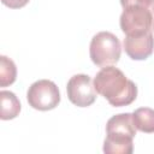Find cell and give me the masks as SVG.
Segmentation results:
<instances>
[{"label":"cell","instance_id":"6da1fadb","mask_svg":"<svg viewBox=\"0 0 154 154\" xmlns=\"http://www.w3.org/2000/svg\"><path fill=\"white\" fill-rule=\"evenodd\" d=\"M96 93L114 107L128 106L137 97V85L122 70L112 65L102 67L94 78Z\"/></svg>","mask_w":154,"mask_h":154},{"label":"cell","instance_id":"7a4b0ae2","mask_svg":"<svg viewBox=\"0 0 154 154\" xmlns=\"http://www.w3.org/2000/svg\"><path fill=\"white\" fill-rule=\"evenodd\" d=\"M135 135L132 113L116 114L106 123V138L102 149L106 154H131Z\"/></svg>","mask_w":154,"mask_h":154},{"label":"cell","instance_id":"3957f363","mask_svg":"<svg viewBox=\"0 0 154 154\" xmlns=\"http://www.w3.org/2000/svg\"><path fill=\"white\" fill-rule=\"evenodd\" d=\"M119 24L125 35L154 31V0L123 7Z\"/></svg>","mask_w":154,"mask_h":154},{"label":"cell","instance_id":"277c9868","mask_svg":"<svg viewBox=\"0 0 154 154\" xmlns=\"http://www.w3.org/2000/svg\"><path fill=\"white\" fill-rule=\"evenodd\" d=\"M120 53V41L114 34L109 31H100L93 36L89 46V55L96 66L105 67L117 64Z\"/></svg>","mask_w":154,"mask_h":154},{"label":"cell","instance_id":"5b68a950","mask_svg":"<svg viewBox=\"0 0 154 154\" xmlns=\"http://www.w3.org/2000/svg\"><path fill=\"white\" fill-rule=\"evenodd\" d=\"M29 105L38 111H51L60 102V93L57 84L49 79L34 82L26 93Z\"/></svg>","mask_w":154,"mask_h":154},{"label":"cell","instance_id":"8992f818","mask_svg":"<svg viewBox=\"0 0 154 154\" xmlns=\"http://www.w3.org/2000/svg\"><path fill=\"white\" fill-rule=\"evenodd\" d=\"M66 93L69 100L78 107H88L96 100V90L91 78L84 73L73 75L67 84Z\"/></svg>","mask_w":154,"mask_h":154},{"label":"cell","instance_id":"52a82bcc","mask_svg":"<svg viewBox=\"0 0 154 154\" xmlns=\"http://www.w3.org/2000/svg\"><path fill=\"white\" fill-rule=\"evenodd\" d=\"M123 46L125 53L132 60H146L152 55L154 51L153 31L125 35Z\"/></svg>","mask_w":154,"mask_h":154},{"label":"cell","instance_id":"ba28073f","mask_svg":"<svg viewBox=\"0 0 154 154\" xmlns=\"http://www.w3.org/2000/svg\"><path fill=\"white\" fill-rule=\"evenodd\" d=\"M20 112V102L14 93L10 90L0 91V118L2 120L14 119Z\"/></svg>","mask_w":154,"mask_h":154},{"label":"cell","instance_id":"9c48e42d","mask_svg":"<svg viewBox=\"0 0 154 154\" xmlns=\"http://www.w3.org/2000/svg\"><path fill=\"white\" fill-rule=\"evenodd\" d=\"M132 120L136 130L146 134L154 132V109L149 107H141L134 111Z\"/></svg>","mask_w":154,"mask_h":154},{"label":"cell","instance_id":"30bf717a","mask_svg":"<svg viewBox=\"0 0 154 154\" xmlns=\"http://www.w3.org/2000/svg\"><path fill=\"white\" fill-rule=\"evenodd\" d=\"M17 78V67L12 59L6 55L0 57V87L12 84Z\"/></svg>","mask_w":154,"mask_h":154},{"label":"cell","instance_id":"8fae6325","mask_svg":"<svg viewBox=\"0 0 154 154\" xmlns=\"http://www.w3.org/2000/svg\"><path fill=\"white\" fill-rule=\"evenodd\" d=\"M1 2L10 8H22L29 2V0H1Z\"/></svg>","mask_w":154,"mask_h":154}]
</instances>
